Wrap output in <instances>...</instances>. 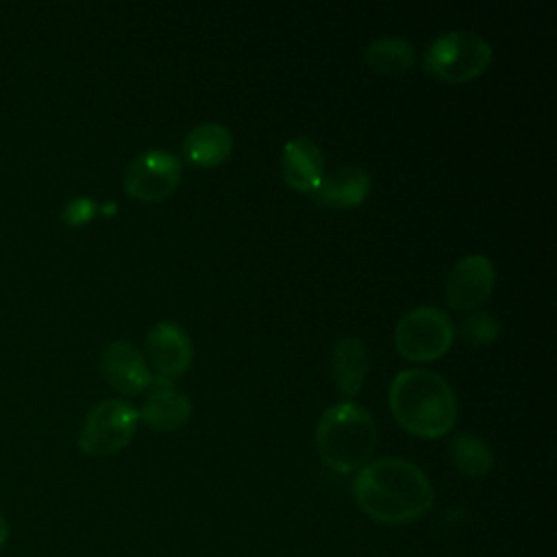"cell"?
Segmentation results:
<instances>
[{
	"label": "cell",
	"mask_w": 557,
	"mask_h": 557,
	"mask_svg": "<svg viewBox=\"0 0 557 557\" xmlns=\"http://www.w3.org/2000/svg\"><path fill=\"white\" fill-rule=\"evenodd\" d=\"M450 461L463 476L481 479L490 474L494 466V453L479 435L457 433L450 442Z\"/></svg>",
	"instance_id": "cell-17"
},
{
	"label": "cell",
	"mask_w": 557,
	"mask_h": 557,
	"mask_svg": "<svg viewBox=\"0 0 557 557\" xmlns=\"http://www.w3.org/2000/svg\"><path fill=\"white\" fill-rule=\"evenodd\" d=\"M372 187V178L361 165H342L324 174L320 185L311 191L320 205L335 209L359 207Z\"/></svg>",
	"instance_id": "cell-13"
},
{
	"label": "cell",
	"mask_w": 557,
	"mask_h": 557,
	"mask_svg": "<svg viewBox=\"0 0 557 557\" xmlns=\"http://www.w3.org/2000/svg\"><path fill=\"white\" fill-rule=\"evenodd\" d=\"M496 270L490 257L472 252L453 263L446 274L444 294L446 302L455 311H470L481 307L494 292Z\"/></svg>",
	"instance_id": "cell-8"
},
{
	"label": "cell",
	"mask_w": 557,
	"mask_h": 557,
	"mask_svg": "<svg viewBox=\"0 0 557 557\" xmlns=\"http://www.w3.org/2000/svg\"><path fill=\"white\" fill-rule=\"evenodd\" d=\"M233 133L218 122L196 124L183 139V154L198 168H215L231 157Z\"/></svg>",
	"instance_id": "cell-15"
},
{
	"label": "cell",
	"mask_w": 557,
	"mask_h": 557,
	"mask_svg": "<svg viewBox=\"0 0 557 557\" xmlns=\"http://www.w3.org/2000/svg\"><path fill=\"white\" fill-rule=\"evenodd\" d=\"M389 411L407 433L437 440L457 422V398L448 381L431 370L409 368L398 372L387 392Z\"/></svg>",
	"instance_id": "cell-2"
},
{
	"label": "cell",
	"mask_w": 557,
	"mask_h": 557,
	"mask_svg": "<svg viewBox=\"0 0 557 557\" xmlns=\"http://www.w3.org/2000/svg\"><path fill=\"white\" fill-rule=\"evenodd\" d=\"M457 329L448 313L437 307L422 305L407 311L396 322L394 346L400 357L426 363L444 357L450 350Z\"/></svg>",
	"instance_id": "cell-5"
},
{
	"label": "cell",
	"mask_w": 557,
	"mask_h": 557,
	"mask_svg": "<svg viewBox=\"0 0 557 557\" xmlns=\"http://www.w3.org/2000/svg\"><path fill=\"white\" fill-rule=\"evenodd\" d=\"M183 165L176 154L163 148L139 152L124 170L122 183L131 198L154 202L168 198L181 183Z\"/></svg>",
	"instance_id": "cell-7"
},
{
	"label": "cell",
	"mask_w": 557,
	"mask_h": 557,
	"mask_svg": "<svg viewBox=\"0 0 557 557\" xmlns=\"http://www.w3.org/2000/svg\"><path fill=\"white\" fill-rule=\"evenodd\" d=\"M459 335L472 346H487L500 335V322L487 311H474L461 320Z\"/></svg>",
	"instance_id": "cell-18"
},
{
	"label": "cell",
	"mask_w": 557,
	"mask_h": 557,
	"mask_svg": "<svg viewBox=\"0 0 557 557\" xmlns=\"http://www.w3.org/2000/svg\"><path fill=\"white\" fill-rule=\"evenodd\" d=\"M492 46L476 33L448 30L437 35L424 50L426 74L444 83H468L481 76L492 63Z\"/></svg>",
	"instance_id": "cell-4"
},
{
	"label": "cell",
	"mask_w": 557,
	"mask_h": 557,
	"mask_svg": "<svg viewBox=\"0 0 557 557\" xmlns=\"http://www.w3.org/2000/svg\"><path fill=\"white\" fill-rule=\"evenodd\" d=\"M7 540H9V524H7L4 516L0 513V548L7 544Z\"/></svg>",
	"instance_id": "cell-20"
},
{
	"label": "cell",
	"mask_w": 557,
	"mask_h": 557,
	"mask_svg": "<svg viewBox=\"0 0 557 557\" xmlns=\"http://www.w3.org/2000/svg\"><path fill=\"white\" fill-rule=\"evenodd\" d=\"M146 352L157 376L170 381L185 374L194 359L189 333L172 320H161L148 331Z\"/></svg>",
	"instance_id": "cell-9"
},
{
	"label": "cell",
	"mask_w": 557,
	"mask_h": 557,
	"mask_svg": "<svg viewBox=\"0 0 557 557\" xmlns=\"http://www.w3.org/2000/svg\"><path fill=\"white\" fill-rule=\"evenodd\" d=\"M150 394L139 409V420L159 433L176 431L191 418V403L185 394L174 389L170 379L152 376Z\"/></svg>",
	"instance_id": "cell-11"
},
{
	"label": "cell",
	"mask_w": 557,
	"mask_h": 557,
	"mask_svg": "<svg viewBox=\"0 0 557 557\" xmlns=\"http://www.w3.org/2000/svg\"><path fill=\"white\" fill-rule=\"evenodd\" d=\"M100 368L107 383L122 394H139L148 389L152 381V372L144 355L133 344L122 339H115L104 346Z\"/></svg>",
	"instance_id": "cell-10"
},
{
	"label": "cell",
	"mask_w": 557,
	"mask_h": 557,
	"mask_svg": "<svg viewBox=\"0 0 557 557\" xmlns=\"http://www.w3.org/2000/svg\"><path fill=\"white\" fill-rule=\"evenodd\" d=\"M363 59L370 70H374L379 74L398 76V74H405L411 70V65L416 63V50L407 39L387 35V37L374 39L366 48Z\"/></svg>",
	"instance_id": "cell-16"
},
{
	"label": "cell",
	"mask_w": 557,
	"mask_h": 557,
	"mask_svg": "<svg viewBox=\"0 0 557 557\" xmlns=\"http://www.w3.org/2000/svg\"><path fill=\"white\" fill-rule=\"evenodd\" d=\"M352 496L368 518L392 527L422 518L435 500L429 476L403 457H383L359 468Z\"/></svg>",
	"instance_id": "cell-1"
},
{
	"label": "cell",
	"mask_w": 557,
	"mask_h": 557,
	"mask_svg": "<svg viewBox=\"0 0 557 557\" xmlns=\"http://www.w3.org/2000/svg\"><path fill=\"white\" fill-rule=\"evenodd\" d=\"M139 411L122 398L98 403L78 433V448L89 457H109L126 448L135 435Z\"/></svg>",
	"instance_id": "cell-6"
},
{
	"label": "cell",
	"mask_w": 557,
	"mask_h": 557,
	"mask_svg": "<svg viewBox=\"0 0 557 557\" xmlns=\"http://www.w3.org/2000/svg\"><path fill=\"white\" fill-rule=\"evenodd\" d=\"M96 213V202L91 198H74L63 207V222L70 226H81L85 222H89Z\"/></svg>",
	"instance_id": "cell-19"
},
{
	"label": "cell",
	"mask_w": 557,
	"mask_h": 557,
	"mask_svg": "<svg viewBox=\"0 0 557 557\" xmlns=\"http://www.w3.org/2000/svg\"><path fill=\"white\" fill-rule=\"evenodd\" d=\"M379 442L376 422L368 409L352 400L326 407L315 424V448L326 468L350 474L363 468Z\"/></svg>",
	"instance_id": "cell-3"
},
{
	"label": "cell",
	"mask_w": 557,
	"mask_h": 557,
	"mask_svg": "<svg viewBox=\"0 0 557 557\" xmlns=\"http://www.w3.org/2000/svg\"><path fill=\"white\" fill-rule=\"evenodd\" d=\"M281 172L285 183L296 191H313L324 176V154L320 146L300 135L289 139L281 152Z\"/></svg>",
	"instance_id": "cell-12"
},
{
	"label": "cell",
	"mask_w": 557,
	"mask_h": 557,
	"mask_svg": "<svg viewBox=\"0 0 557 557\" xmlns=\"http://www.w3.org/2000/svg\"><path fill=\"white\" fill-rule=\"evenodd\" d=\"M368 374V350L359 337L346 335L335 342L331 352V376L337 392L350 400L355 398Z\"/></svg>",
	"instance_id": "cell-14"
}]
</instances>
